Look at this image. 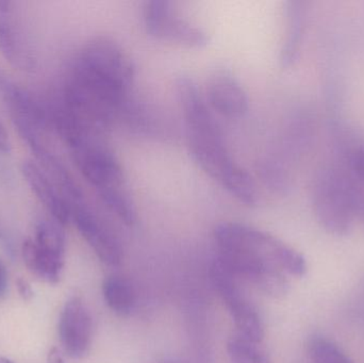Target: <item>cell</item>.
<instances>
[{"label":"cell","mask_w":364,"mask_h":363,"mask_svg":"<svg viewBox=\"0 0 364 363\" xmlns=\"http://www.w3.org/2000/svg\"><path fill=\"white\" fill-rule=\"evenodd\" d=\"M134 79V65L126 51L110 38H96L77 55L59 94L81 126L105 136Z\"/></svg>","instance_id":"6da1fadb"},{"label":"cell","mask_w":364,"mask_h":363,"mask_svg":"<svg viewBox=\"0 0 364 363\" xmlns=\"http://www.w3.org/2000/svg\"><path fill=\"white\" fill-rule=\"evenodd\" d=\"M305 27L304 2L290 1L287 4L286 40L282 49L280 61L284 67H290L296 61L301 50Z\"/></svg>","instance_id":"5bb4252c"},{"label":"cell","mask_w":364,"mask_h":363,"mask_svg":"<svg viewBox=\"0 0 364 363\" xmlns=\"http://www.w3.org/2000/svg\"><path fill=\"white\" fill-rule=\"evenodd\" d=\"M47 362L48 363H65L61 352L57 347H53L47 355Z\"/></svg>","instance_id":"603a6c76"},{"label":"cell","mask_w":364,"mask_h":363,"mask_svg":"<svg viewBox=\"0 0 364 363\" xmlns=\"http://www.w3.org/2000/svg\"><path fill=\"white\" fill-rule=\"evenodd\" d=\"M93 335V320L79 298H73L64 305L60 315L59 336L66 355L80 359L89 352Z\"/></svg>","instance_id":"9c48e42d"},{"label":"cell","mask_w":364,"mask_h":363,"mask_svg":"<svg viewBox=\"0 0 364 363\" xmlns=\"http://www.w3.org/2000/svg\"><path fill=\"white\" fill-rule=\"evenodd\" d=\"M218 251H232L261 260L287 274L303 277L307 262L299 251L276 237L239 223L220 224L214 230Z\"/></svg>","instance_id":"3957f363"},{"label":"cell","mask_w":364,"mask_h":363,"mask_svg":"<svg viewBox=\"0 0 364 363\" xmlns=\"http://www.w3.org/2000/svg\"><path fill=\"white\" fill-rule=\"evenodd\" d=\"M105 302L113 313L119 315L132 313L136 304V294L129 281L119 276H111L102 285Z\"/></svg>","instance_id":"9a60e30c"},{"label":"cell","mask_w":364,"mask_h":363,"mask_svg":"<svg viewBox=\"0 0 364 363\" xmlns=\"http://www.w3.org/2000/svg\"><path fill=\"white\" fill-rule=\"evenodd\" d=\"M0 53L15 67L21 70L34 67L36 60L23 32L15 21L12 4L9 1H0Z\"/></svg>","instance_id":"8fae6325"},{"label":"cell","mask_w":364,"mask_h":363,"mask_svg":"<svg viewBox=\"0 0 364 363\" xmlns=\"http://www.w3.org/2000/svg\"><path fill=\"white\" fill-rule=\"evenodd\" d=\"M230 363H271L256 343L250 342L241 336L232 337L227 345Z\"/></svg>","instance_id":"ac0fdd59"},{"label":"cell","mask_w":364,"mask_h":363,"mask_svg":"<svg viewBox=\"0 0 364 363\" xmlns=\"http://www.w3.org/2000/svg\"><path fill=\"white\" fill-rule=\"evenodd\" d=\"M348 160L353 174L364 183V144L357 145L352 148Z\"/></svg>","instance_id":"d6986e66"},{"label":"cell","mask_w":364,"mask_h":363,"mask_svg":"<svg viewBox=\"0 0 364 363\" xmlns=\"http://www.w3.org/2000/svg\"><path fill=\"white\" fill-rule=\"evenodd\" d=\"M0 363H14L12 360L8 359L6 357H0Z\"/></svg>","instance_id":"d4e9b609"},{"label":"cell","mask_w":364,"mask_h":363,"mask_svg":"<svg viewBox=\"0 0 364 363\" xmlns=\"http://www.w3.org/2000/svg\"><path fill=\"white\" fill-rule=\"evenodd\" d=\"M0 151L2 153H10L11 141L9 138V134L4 128V124L0 121Z\"/></svg>","instance_id":"44dd1931"},{"label":"cell","mask_w":364,"mask_h":363,"mask_svg":"<svg viewBox=\"0 0 364 363\" xmlns=\"http://www.w3.org/2000/svg\"><path fill=\"white\" fill-rule=\"evenodd\" d=\"M21 170L28 185L43 206L50 213L53 220L62 226L68 225L72 221L70 204L66 202L59 188L49 178L48 175L40 166L32 161L23 162Z\"/></svg>","instance_id":"7c38bea8"},{"label":"cell","mask_w":364,"mask_h":363,"mask_svg":"<svg viewBox=\"0 0 364 363\" xmlns=\"http://www.w3.org/2000/svg\"><path fill=\"white\" fill-rule=\"evenodd\" d=\"M17 291H18L19 296L23 300H30L33 298V290L31 286L23 277H18L16 281Z\"/></svg>","instance_id":"ffe728a7"},{"label":"cell","mask_w":364,"mask_h":363,"mask_svg":"<svg viewBox=\"0 0 364 363\" xmlns=\"http://www.w3.org/2000/svg\"><path fill=\"white\" fill-rule=\"evenodd\" d=\"M176 89L186 121L191 155L233 197L246 206H255L258 197L256 185L250 175L229 153L222 131L197 85L192 79L181 77L177 80Z\"/></svg>","instance_id":"7a4b0ae2"},{"label":"cell","mask_w":364,"mask_h":363,"mask_svg":"<svg viewBox=\"0 0 364 363\" xmlns=\"http://www.w3.org/2000/svg\"><path fill=\"white\" fill-rule=\"evenodd\" d=\"M64 226L55 220H43L36 226L33 241L44 251L64 259L65 256V234Z\"/></svg>","instance_id":"2e32d148"},{"label":"cell","mask_w":364,"mask_h":363,"mask_svg":"<svg viewBox=\"0 0 364 363\" xmlns=\"http://www.w3.org/2000/svg\"><path fill=\"white\" fill-rule=\"evenodd\" d=\"M9 277L8 271L4 262L0 260V298L6 296L8 290Z\"/></svg>","instance_id":"7402d4cb"},{"label":"cell","mask_w":364,"mask_h":363,"mask_svg":"<svg viewBox=\"0 0 364 363\" xmlns=\"http://www.w3.org/2000/svg\"><path fill=\"white\" fill-rule=\"evenodd\" d=\"M308 354L314 363H354L339 345L323 336L310 339Z\"/></svg>","instance_id":"e0dca14e"},{"label":"cell","mask_w":364,"mask_h":363,"mask_svg":"<svg viewBox=\"0 0 364 363\" xmlns=\"http://www.w3.org/2000/svg\"><path fill=\"white\" fill-rule=\"evenodd\" d=\"M68 147L77 168L98 193L126 187L121 164L104 134H83Z\"/></svg>","instance_id":"5b68a950"},{"label":"cell","mask_w":364,"mask_h":363,"mask_svg":"<svg viewBox=\"0 0 364 363\" xmlns=\"http://www.w3.org/2000/svg\"><path fill=\"white\" fill-rule=\"evenodd\" d=\"M21 256L26 268L36 278L51 285L59 283L63 271L64 259L41 249L33 239L23 241Z\"/></svg>","instance_id":"4fadbf2b"},{"label":"cell","mask_w":364,"mask_h":363,"mask_svg":"<svg viewBox=\"0 0 364 363\" xmlns=\"http://www.w3.org/2000/svg\"><path fill=\"white\" fill-rule=\"evenodd\" d=\"M361 191L341 170H326L318 177L314 189V215L329 234H350L358 213Z\"/></svg>","instance_id":"277c9868"},{"label":"cell","mask_w":364,"mask_h":363,"mask_svg":"<svg viewBox=\"0 0 364 363\" xmlns=\"http://www.w3.org/2000/svg\"><path fill=\"white\" fill-rule=\"evenodd\" d=\"M72 221L98 258L108 266L121 264L123 249L110 228L87 206L85 200L72 208Z\"/></svg>","instance_id":"ba28073f"},{"label":"cell","mask_w":364,"mask_h":363,"mask_svg":"<svg viewBox=\"0 0 364 363\" xmlns=\"http://www.w3.org/2000/svg\"><path fill=\"white\" fill-rule=\"evenodd\" d=\"M207 102L222 117L240 119L248 111V97L239 81L226 70L214 72L207 85Z\"/></svg>","instance_id":"30bf717a"},{"label":"cell","mask_w":364,"mask_h":363,"mask_svg":"<svg viewBox=\"0 0 364 363\" xmlns=\"http://www.w3.org/2000/svg\"><path fill=\"white\" fill-rule=\"evenodd\" d=\"M211 278L235 322L237 335L259 345L264 338L262 320L256 307L242 290L241 281L233 276L218 259L212 264Z\"/></svg>","instance_id":"8992f818"},{"label":"cell","mask_w":364,"mask_h":363,"mask_svg":"<svg viewBox=\"0 0 364 363\" xmlns=\"http://www.w3.org/2000/svg\"><path fill=\"white\" fill-rule=\"evenodd\" d=\"M147 32L158 40L188 47H203L209 42L207 33L176 14L172 4L164 0L147 2L144 9Z\"/></svg>","instance_id":"52a82bcc"},{"label":"cell","mask_w":364,"mask_h":363,"mask_svg":"<svg viewBox=\"0 0 364 363\" xmlns=\"http://www.w3.org/2000/svg\"><path fill=\"white\" fill-rule=\"evenodd\" d=\"M358 212L364 217V194L361 192L360 200H359Z\"/></svg>","instance_id":"cb8c5ba5"}]
</instances>
